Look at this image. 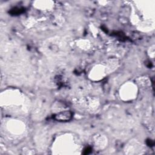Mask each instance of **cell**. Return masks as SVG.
<instances>
[{
	"instance_id": "1",
	"label": "cell",
	"mask_w": 155,
	"mask_h": 155,
	"mask_svg": "<svg viewBox=\"0 0 155 155\" xmlns=\"http://www.w3.org/2000/svg\"><path fill=\"white\" fill-rule=\"evenodd\" d=\"M57 120H68L71 117V113L70 111H64L58 114L55 116Z\"/></svg>"
}]
</instances>
